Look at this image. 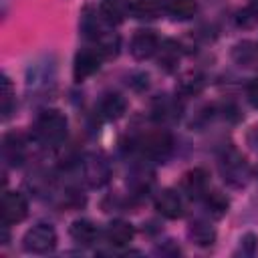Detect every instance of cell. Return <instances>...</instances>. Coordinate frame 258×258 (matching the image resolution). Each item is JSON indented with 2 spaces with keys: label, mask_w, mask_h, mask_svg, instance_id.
I'll return each instance as SVG.
<instances>
[{
  "label": "cell",
  "mask_w": 258,
  "mask_h": 258,
  "mask_svg": "<svg viewBox=\"0 0 258 258\" xmlns=\"http://www.w3.org/2000/svg\"><path fill=\"white\" fill-rule=\"evenodd\" d=\"M83 175L91 187H103L111 177V165L105 155L89 153L83 159Z\"/></svg>",
  "instance_id": "5"
},
{
  "label": "cell",
  "mask_w": 258,
  "mask_h": 258,
  "mask_svg": "<svg viewBox=\"0 0 258 258\" xmlns=\"http://www.w3.org/2000/svg\"><path fill=\"white\" fill-rule=\"evenodd\" d=\"M204 202H206L208 212H210L214 218H222V216L228 212V206H230L228 198H226L224 194H220V191H206V194H204Z\"/></svg>",
  "instance_id": "21"
},
{
  "label": "cell",
  "mask_w": 258,
  "mask_h": 258,
  "mask_svg": "<svg viewBox=\"0 0 258 258\" xmlns=\"http://www.w3.org/2000/svg\"><path fill=\"white\" fill-rule=\"evenodd\" d=\"M238 22H240L242 26H254V24L258 22V0L250 2V4L240 12Z\"/></svg>",
  "instance_id": "23"
},
{
  "label": "cell",
  "mask_w": 258,
  "mask_h": 258,
  "mask_svg": "<svg viewBox=\"0 0 258 258\" xmlns=\"http://www.w3.org/2000/svg\"><path fill=\"white\" fill-rule=\"evenodd\" d=\"M10 103H12V85H10V79L4 75L2 77V115H4V119L10 115Z\"/></svg>",
  "instance_id": "25"
},
{
  "label": "cell",
  "mask_w": 258,
  "mask_h": 258,
  "mask_svg": "<svg viewBox=\"0 0 258 258\" xmlns=\"http://www.w3.org/2000/svg\"><path fill=\"white\" fill-rule=\"evenodd\" d=\"M202 87H204V83L200 81V79H185L183 83H181V91H185L187 95H194V93H200L202 91Z\"/></svg>",
  "instance_id": "27"
},
{
  "label": "cell",
  "mask_w": 258,
  "mask_h": 258,
  "mask_svg": "<svg viewBox=\"0 0 258 258\" xmlns=\"http://www.w3.org/2000/svg\"><path fill=\"white\" fill-rule=\"evenodd\" d=\"M256 250H258V236L252 234V232L244 234V236L240 238V250H238V252L244 254V256H254Z\"/></svg>",
  "instance_id": "24"
},
{
  "label": "cell",
  "mask_w": 258,
  "mask_h": 258,
  "mask_svg": "<svg viewBox=\"0 0 258 258\" xmlns=\"http://www.w3.org/2000/svg\"><path fill=\"white\" fill-rule=\"evenodd\" d=\"M95 42H97V48H99V52H101L103 56H115V54L119 52V36H117L115 32L103 30V32L95 38Z\"/></svg>",
  "instance_id": "22"
},
{
  "label": "cell",
  "mask_w": 258,
  "mask_h": 258,
  "mask_svg": "<svg viewBox=\"0 0 258 258\" xmlns=\"http://www.w3.org/2000/svg\"><path fill=\"white\" fill-rule=\"evenodd\" d=\"M131 4L129 0H101V6H99V16L103 22L115 26V24H121L129 12H131Z\"/></svg>",
  "instance_id": "10"
},
{
  "label": "cell",
  "mask_w": 258,
  "mask_h": 258,
  "mask_svg": "<svg viewBox=\"0 0 258 258\" xmlns=\"http://www.w3.org/2000/svg\"><path fill=\"white\" fill-rule=\"evenodd\" d=\"M159 64L165 69V71H173L175 69V64L179 62V46L173 42V40H167V42H163L161 46H159Z\"/></svg>",
  "instance_id": "20"
},
{
  "label": "cell",
  "mask_w": 258,
  "mask_h": 258,
  "mask_svg": "<svg viewBox=\"0 0 258 258\" xmlns=\"http://www.w3.org/2000/svg\"><path fill=\"white\" fill-rule=\"evenodd\" d=\"M105 56L99 52V48H83L75 54V62H73V79L75 83H83L85 79H89L91 75H95L101 67V60Z\"/></svg>",
  "instance_id": "6"
},
{
  "label": "cell",
  "mask_w": 258,
  "mask_h": 258,
  "mask_svg": "<svg viewBox=\"0 0 258 258\" xmlns=\"http://www.w3.org/2000/svg\"><path fill=\"white\" fill-rule=\"evenodd\" d=\"M165 10L175 20H187L196 14L198 2L196 0H165Z\"/></svg>",
  "instance_id": "18"
},
{
  "label": "cell",
  "mask_w": 258,
  "mask_h": 258,
  "mask_svg": "<svg viewBox=\"0 0 258 258\" xmlns=\"http://www.w3.org/2000/svg\"><path fill=\"white\" fill-rule=\"evenodd\" d=\"M187 236L194 244L206 248V246H212L216 242V230L208 224V222H202V220H196L189 224L187 228Z\"/></svg>",
  "instance_id": "16"
},
{
  "label": "cell",
  "mask_w": 258,
  "mask_h": 258,
  "mask_svg": "<svg viewBox=\"0 0 258 258\" xmlns=\"http://www.w3.org/2000/svg\"><path fill=\"white\" fill-rule=\"evenodd\" d=\"M220 173H222V177H224V181L228 185L244 187L248 183V179H250V165H248L246 157L238 149L230 147L220 157Z\"/></svg>",
  "instance_id": "2"
},
{
  "label": "cell",
  "mask_w": 258,
  "mask_h": 258,
  "mask_svg": "<svg viewBox=\"0 0 258 258\" xmlns=\"http://www.w3.org/2000/svg\"><path fill=\"white\" fill-rule=\"evenodd\" d=\"M246 97L254 109H258V79H252L246 87Z\"/></svg>",
  "instance_id": "26"
},
{
  "label": "cell",
  "mask_w": 258,
  "mask_h": 258,
  "mask_svg": "<svg viewBox=\"0 0 258 258\" xmlns=\"http://www.w3.org/2000/svg\"><path fill=\"white\" fill-rule=\"evenodd\" d=\"M137 149L139 153L145 157V159H153V161H163L171 149H173V139L167 131L163 129H155V131H149L145 135H141L137 139Z\"/></svg>",
  "instance_id": "3"
},
{
  "label": "cell",
  "mask_w": 258,
  "mask_h": 258,
  "mask_svg": "<svg viewBox=\"0 0 258 258\" xmlns=\"http://www.w3.org/2000/svg\"><path fill=\"white\" fill-rule=\"evenodd\" d=\"M155 210L167 220H177L183 216V200L175 189H161L155 196Z\"/></svg>",
  "instance_id": "9"
},
{
  "label": "cell",
  "mask_w": 258,
  "mask_h": 258,
  "mask_svg": "<svg viewBox=\"0 0 258 258\" xmlns=\"http://www.w3.org/2000/svg\"><path fill=\"white\" fill-rule=\"evenodd\" d=\"M248 141H250V145H252V147H258V125H256L252 131H250Z\"/></svg>",
  "instance_id": "28"
},
{
  "label": "cell",
  "mask_w": 258,
  "mask_h": 258,
  "mask_svg": "<svg viewBox=\"0 0 258 258\" xmlns=\"http://www.w3.org/2000/svg\"><path fill=\"white\" fill-rule=\"evenodd\" d=\"M159 36L153 32V30H137L135 34H133V38H131V46H129V50H131V54H133V58H137V60H147V58H151L157 50H159Z\"/></svg>",
  "instance_id": "8"
},
{
  "label": "cell",
  "mask_w": 258,
  "mask_h": 258,
  "mask_svg": "<svg viewBox=\"0 0 258 258\" xmlns=\"http://www.w3.org/2000/svg\"><path fill=\"white\" fill-rule=\"evenodd\" d=\"M181 191H185L189 198H204V194L208 191V173L202 167H196L183 173Z\"/></svg>",
  "instance_id": "14"
},
{
  "label": "cell",
  "mask_w": 258,
  "mask_h": 258,
  "mask_svg": "<svg viewBox=\"0 0 258 258\" xmlns=\"http://www.w3.org/2000/svg\"><path fill=\"white\" fill-rule=\"evenodd\" d=\"M71 238L81 246H93L99 238V228L91 220H75L69 228Z\"/></svg>",
  "instance_id": "15"
},
{
  "label": "cell",
  "mask_w": 258,
  "mask_h": 258,
  "mask_svg": "<svg viewBox=\"0 0 258 258\" xmlns=\"http://www.w3.org/2000/svg\"><path fill=\"white\" fill-rule=\"evenodd\" d=\"M163 10V0H133L131 4V14L139 20H153L161 14Z\"/></svg>",
  "instance_id": "17"
},
{
  "label": "cell",
  "mask_w": 258,
  "mask_h": 258,
  "mask_svg": "<svg viewBox=\"0 0 258 258\" xmlns=\"http://www.w3.org/2000/svg\"><path fill=\"white\" fill-rule=\"evenodd\" d=\"M125 109H127V101L119 93H107V95H103L101 101H99V107H97L99 115L105 121H117L119 117H123Z\"/></svg>",
  "instance_id": "12"
},
{
  "label": "cell",
  "mask_w": 258,
  "mask_h": 258,
  "mask_svg": "<svg viewBox=\"0 0 258 258\" xmlns=\"http://www.w3.org/2000/svg\"><path fill=\"white\" fill-rule=\"evenodd\" d=\"M133 236H135V228L125 220H113L105 230V238L113 248L127 246L133 240Z\"/></svg>",
  "instance_id": "13"
},
{
  "label": "cell",
  "mask_w": 258,
  "mask_h": 258,
  "mask_svg": "<svg viewBox=\"0 0 258 258\" xmlns=\"http://www.w3.org/2000/svg\"><path fill=\"white\" fill-rule=\"evenodd\" d=\"M54 246H56V232L50 224H36L22 238V248L32 254H48L54 250Z\"/></svg>",
  "instance_id": "4"
},
{
  "label": "cell",
  "mask_w": 258,
  "mask_h": 258,
  "mask_svg": "<svg viewBox=\"0 0 258 258\" xmlns=\"http://www.w3.org/2000/svg\"><path fill=\"white\" fill-rule=\"evenodd\" d=\"M2 224H18L28 214V202L20 191H4L2 196Z\"/></svg>",
  "instance_id": "7"
},
{
  "label": "cell",
  "mask_w": 258,
  "mask_h": 258,
  "mask_svg": "<svg viewBox=\"0 0 258 258\" xmlns=\"http://www.w3.org/2000/svg\"><path fill=\"white\" fill-rule=\"evenodd\" d=\"M67 117L58 109H46L42 111L32 127L34 139L44 147H58L67 137Z\"/></svg>",
  "instance_id": "1"
},
{
  "label": "cell",
  "mask_w": 258,
  "mask_h": 258,
  "mask_svg": "<svg viewBox=\"0 0 258 258\" xmlns=\"http://www.w3.org/2000/svg\"><path fill=\"white\" fill-rule=\"evenodd\" d=\"M179 117V105L171 99H157L153 105V119L159 123H167Z\"/></svg>",
  "instance_id": "19"
},
{
  "label": "cell",
  "mask_w": 258,
  "mask_h": 258,
  "mask_svg": "<svg viewBox=\"0 0 258 258\" xmlns=\"http://www.w3.org/2000/svg\"><path fill=\"white\" fill-rule=\"evenodd\" d=\"M2 153H4V159L10 163V165H22L24 157H26V141L20 133H8L4 135V141H2Z\"/></svg>",
  "instance_id": "11"
}]
</instances>
